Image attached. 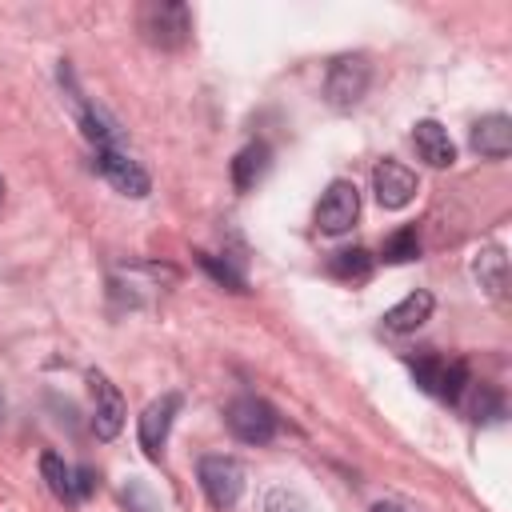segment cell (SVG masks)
Instances as JSON below:
<instances>
[{
  "label": "cell",
  "mask_w": 512,
  "mask_h": 512,
  "mask_svg": "<svg viewBox=\"0 0 512 512\" xmlns=\"http://www.w3.org/2000/svg\"><path fill=\"white\" fill-rule=\"evenodd\" d=\"M136 24H140V36L152 48H164V52H176V48H184L192 40V12L180 0H152V4H144Z\"/></svg>",
  "instance_id": "1"
},
{
  "label": "cell",
  "mask_w": 512,
  "mask_h": 512,
  "mask_svg": "<svg viewBox=\"0 0 512 512\" xmlns=\"http://www.w3.org/2000/svg\"><path fill=\"white\" fill-rule=\"evenodd\" d=\"M368 84H372V64L364 52H344L328 64V76H324V100L336 108V112H348L356 108L364 96H368Z\"/></svg>",
  "instance_id": "2"
},
{
  "label": "cell",
  "mask_w": 512,
  "mask_h": 512,
  "mask_svg": "<svg viewBox=\"0 0 512 512\" xmlns=\"http://www.w3.org/2000/svg\"><path fill=\"white\" fill-rule=\"evenodd\" d=\"M224 424L240 444H268L276 436V428H280V416L260 396H236L228 404V412H224Z\"/></svg>",
  "instance_id": "3"
},
{
  "label": "cell",
  "mask_w": 512,
  "mask_h": 512,
  "mask_svg": "<svg viewBox=\"0 0 512 512\" xmlns=\"http://www.w3.org/2000/svg\"><path fill=\"white\" fill-rule=\"evenodd\" d=\"M412 376L428 396H440L448 404L464 400V388L472 384L468 364L464 360H444V356H416L412 360Z\"/></svg>",
  "instance_id": "4"
},
{
  "label": "cell",
  "mask_w": 512,
  "mask_h": 512,
  "mask_svg": "<svg viewBox=\"0 0 512 512\" xmlns=\"http://www.w3.org/2000/svg\"><path fill=\"white\" fill-rule=\"evenodd\" d=\"M196 476H200V488L216 512L236 508V500L244 492V464L236 456H204Z\"/></svg>",
  "instance_id": "5"
},
{
  "label": "cell",
  "mask_w": 512,
  "mask_h": 512,
  "mask_svg": "<svg viewBox=\"0 0 512 512\" xmlns=\"http://www.w3.org/2000/svg\"><path fill=\"white\" fill-rule=\"evenodd\" d=\"M88 396H92V432L96 440H116L128 416V404L120 396V388L104 376V372H88Z\"/></svg>",
  "instance_id": "6"
},
{
  "label": "cell",
  "mask_w": 512,
  "mask_h": 512,
  "mask_svg": "<svg viewBox=\"0 0 512 512\" xmlns=\"http://www.w3.org/2000/svg\"><path fill=\"white\" fill-rule=\"evenodd\" d=\"M356 216H360V188L352 180H332L316 204V228L324 236H340L356 224Z\"/></svg>",
  "instance_id": "7"
},
{
  "label": "cell",
  "mask_w": 512,
  "mask_h": 512,
  "mask_svg": "<svg viewBox=\"0 0 512 512\" xmlns=\"http://www.w3.org/2000/svg\"><path fill=\"white\" fill-rule=\"evenodd\" d=\"M416 188H420L416 172H412L408 164H400V160H380V164L372 168V192H376V204L388 208V212L408 208V204L416 200Z\"/></svg>",
  "instance_id": "8"
},
{
  "label": "cell",
  "mask_w": 512,
  "mask_h": 512,
  "mask_svg": "<svg viewBox=\"0 0 512 512\" xmlns=\"http://www.w3.org/2000/svg\"><path fill=\"white\" fill-rule=\"evenodd\" d=\"M96 168H100V176L116 188V192H124V196H148V188H152V180H148V172L132 160V156H124L120 148H96Z\"/></svg>",
  "instance_id": "9"
},
{
  "label": "cell",
  "mask_w": 512,
  "mask_h": 512,
  "mask_svg": "<svg viewBox=\"0 0 512 512\" xmlns=\"http://www.w3.org/2000/svg\"><path fill=\"white\" fill-rule=\"evenodd\" d=\"M180 392H164L160 400H152L148 408H144V416H140V448L152 456V460H160V452H164V444H168V432H172V420H176V412H180Z\"/></svg>",
  "instance_id": "10"
},
{
  "label": "cell",
  "mask_w": 512,
  "mask_h": 512,
  "mask_svg": "<svg viewBox=\"0 0 512 512\" xmlns=\"http://www.w3.org/2000/svg\"><path fill=\"white\" fill-rule=\"evenodd\" d=\"M412 144H416L420 160L432 164V168H452V164H456V144H452L448 128L436 124V120H420V124L412 128Z\"/></svg>",
  "instance_id": "11"
},
{
  "label": "cell",
  "mask_w": 512,
  "mask_h": 512,
  "mask_svg": "<svg viewBox=\"0 0 512 512\" xmlns=\"http://www.w3.org/2000/svg\"><path fill=\"white\" fill-rule=\"evenodd\" d=\"M472 148L488 160H504L512 152V120L504 112H492L472 124Z\"/></svg>",
  "instance_id": "12"
},
{
  "label": "cell",
  "mask_w": 512,
  "mask_h": 512,
  "mask_svg": "<svg viewBox=\"0 0 512 512\" xmlns=\"http://www.w3.org/2000/svg\"><path fill=\"white\" fill-rule=\"evenodd\" d=\"M432 304H436L432 292L416 288V292H408L400 304H392V308L384 312V328H388V332H400V336H404V332H416V328L432 316Z\"/></svg>",
  "instance_id": "13"
},
{
  "label": "cell",
  "mask_w": 512,
  "mask_h": 512,
  "mask_svg": "<svg viewBox=\"0 0 512 512\" xmlns=\"http://www.w3.org/2000/svg\"><path fill=\"white\" fill-rule=\"evenodd\" d=\"M268 160H272V152H268V144H248V148H240L236 152V160H232V184H236V192H248V188H256V180L268 172Z\"/></svg>",
  "instance_id": "14"
},
{
  "label": "cell",
  "mask_w": 512,
  "mask_h": 512,
  "mask_svg": "<svg viewBox=\"0 0 512 512\" xmlns=\"http://www.w3.org/2000/svg\"><path fill=\"white\" fill-rule=\"evenodd\" d=\"M472 272H476V280H480V288H484L488 296H496V300L504 296V288H508V256H504L500 248L476 252Z\"/></svg>",
  "instance_id": "15"
},
{
  "label": "cell",
  "mask_w": 512,
  "mask_h": 512,
  "mask_svg": "<svg viewBox=\"0 0 512 512\" xmlns=\"http://www.w3.org/2000/svg\"><path fill=\"white\" fill-rule=\"evenodd\" d=\"M40 476H44V484H48V492H52L56 500L76 504V492H72V468H68L56 452H44V456H40Z\"/></svg>",
  "instance_id": "16"
},
{
  "label": "cell",
  "mask_w": 512,
  "mask_h": 512,
  "mask_svg": "<svg viewBox=\"0 0 512 512\" xmlns=\"http://www.w3.org/2000/svg\"><path fill=\"white\" fill-rule=\"evenodd\" d=\"M464 392L472 396L464 408H468V416H472L476 424H480V420L488 424V420H500V416H504V396H500L492 384H468Z\"/></svg>",
  "instance_id": "17"
},
{
  "label": "cell",
  "mask_w": 512,
  "mask_h": 512,
  "mask_svg": "<svg viewBox=\"0 0 512 512\" xmlns=\"http://www.w3.org/2000/svg\"><path fill=\"white\" fill-rule=\"evenodd\" d=\"M328 272L336 280H360V276L372 272V252L368 248H344V252H336L328 260Z\"/></svg>",
  "instance_id": "18"
},
{
  "label": "cell",
  "mask_w": 512,
  "mask_h": 512,
  "mask_svg": "<svg viewBox=\"0 0 512 512\" xmlns=\"http://www.w3.org/2000/svg\"><path fill=\"white\" fill-rule=\"evenodd\" d=\"M388 264H408V260H416L420 256V236H416V228H400V232H392L388 240H384V252H380Z\"/></svg>",
  "instance_id": "19"
},
{
  "label": "cell",
  "mask_w": 512,
  "mask_h": 512,
  "mask_svg": "<svg viewBox=\"0 0 512 512\" xmlns=\"http://www.w3.org/2000/svg\"><path fill=\"white\" fill-rule=\"evenodd\" d=\"M120 500H124V508L128 512H160V496L148 488V480H140V476H132L124 488H120Z\"/></svg>",
  "instance_id": "20"
},
{
  "label": "cell",
  "mask_w": 512,
  "mask_h": 512,
  "mask_svg": "<svg viewBox=\"0 0 512 512\" xmlns=\"http://www.w3.org/2000/svg\"><path fill=\"white\" fill-rule=\"evenodd\" d=\"M196 260H200V268H204L212 280H220L224 288H232V292H248V288H244V276H240L228 260H216L212 252H196Z\"/></svg>",
  "instance_id": "21"
},
{
  "label": "cell",
  "mask_w": 512,
  "mask_h": 512,
  "mask_svg": "<svg viewBox=\"0 0 512 512\" xmlns=\"http://www.w3.org/2000/svg\"><path fill=\"white\" fill-rule=\"evenodd\" d=\"M264 512H308V500L292 488H272L264 496Z\"/></svg>",
  "instance_id": "22"
},
{
  "label": "cell",
  "mask_w": 512,
  "mask_h": 512,
  "mask_svg": "<svg viewBox=\"0 0 512 512\" xmlns=\"http://www.w3.org/2000/svg\"><path fill=\"white\" fill-rule=\"evenodd\" d=\"M72 492H76V500H88L96 492V472L88 464L84 468H72Z\"/></svg>",
  "instance_id": "23"
},
{
  "label": "cell",
  "mask_w": 512,
  "mask_h": 512,
  "mask_svg": "<svg viewBox=\"0 0 512 512\" xmlns=\"http://www.w3.org/2000/svg\"><path fill=\"white\" fill-rule=\"evenodd\" d=\"M372 512H404L400 504H388V500H380V504H372Z\"/></svg>",
  "instance_id": "24"
},
{
  "label": "cell",
  "mask_w": 512,
  "mask_h": 512,
  "mask_svg": "<svg viewBox=\"0 0 512 512\" xmlns=\"http://www.w3.org/2000/svg\"><path fill=\"white\" fill-rule=\"evenodd\" d=\"M0 196H4V180H0Z\"/></svg>",
  "instance_id": "25"
},
{
  "label": "cell",
  "mask_w": 512,
  "mask_h": 512,
  "mask_svg": "<svg viewBox=\"0 0 512 512\" xmlns=\"http://www.w3.org/2000/svg\"><path fill=\"white\" fill-rule=\"evenodd\" d=\"M0 412H4V396H0Z\"/></svg>",
  "instance_id": "26"
}]
</instances>
